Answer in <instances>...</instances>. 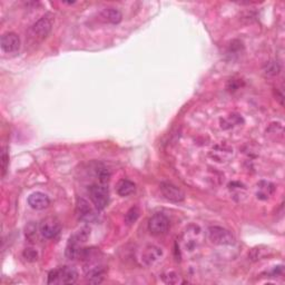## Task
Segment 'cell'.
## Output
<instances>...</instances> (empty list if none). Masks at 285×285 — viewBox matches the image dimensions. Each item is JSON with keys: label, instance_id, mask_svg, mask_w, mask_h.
Listing matches in <instances>:
<instances>
[{"label": "cell", "instance_id": "5b68a950", "mask_svg": "<svg viewBox=\"0 0 285 285\" xmlns=\"http://www.w3.org/2000/svg\"><path fill=\"white\" fill-rule=\"evenodd\" d=\"M170 228V220L166 215L157 213L148 221V230L153 235H163Z\"/></svg>", "mask_w": 285, "mask_h": 285}, {"label": "cell", "instance_id": "d6986e66", "mask_svg": "<svg viewBox=\"0 0 285 285\" xmlns=\"http://www.w3.org/2000/svg\"><path fill=\"white\" fill-rule=\"evenodd\" d=\"M280 65H278V63L276 61H270V63H268L266 64V66H265V69H264V72H265V74L268 76H275V75H277L278 73H280Z\"/></svg>", "mask_w": 285, "mask_h": 285}, {"label": "cell", "instance_id": "ac0fdd59", "mask_svg": "<svg viewBox=\"0 0 285 285\" xmlns=\"http://www.w3.org/2000/svg\"><path fill=\"white\" fill-rule=\"evenodd\" d=\"M140 214V210L137 206H134L132 208H129L127 210V213L125 214V223L127 225H132L134 223H136V221L138 220Z\"/></svg>", "mask_w": 285, "mask_h": 285}, {"label": "cell", "instance_id": "7a4b0ae2", "mask_svg": "<svg viewBox=\"0 0 285 285\" xmlns=\"http://www.w3.org/2000/svg\"><path fill=\"white\" fill-rule=\"evenodd\" d=\"M77 280L78 272L73 266L53 270L48 275V284H75Z\"/></svg>", "mask_w": 285, "mask_h": 285}, {"label": "cell", "instance_id": "3957f363", "mask_svg": "<svg viewBox=\"0 0 285 285\" xmlns=\"http://www.w3.org/2000/svg\"><path fill=\"white\" fill-rule=\"evenodd\" d=\"M89 197L94 204L96 209L102 210L108 205L109 202V192L108 187L106 186V184H94L91 185L88 189Z\"/></svg>", "mask_w": 285, "mask_h": 285}, {"label": "cell", "instance_id": "8992f818", "mask_svg": "<svg viewBox=\"0 0 285 285\" xmlns=\"http://www.w3.org/2000/svg\"><path fill=\"white\" fill-rule=\"evenodd\" d=\"M159 187H160V192H162L163 196L166 198L167 201L173 202V203H181L185 200L184 192L174 184L169 183V182H163L162 184H160Z\"/></svg>", "mask_w": 285, "mask_h": 285}, {"label": "cell", "instance_id": "9c48e42d", "mask_svg": "<svg viewBox=\"0 0 285 285\" xmlns=\"http://www.w3.org/2000/svg\"><path fill=\"white\" fill-rule=\"evenodd\" d=\"M87 262H88V264L85 269L86 278H87V281L92 284L102 283L104 280V274H105L104 266L102 264L94 263L91 261H87Z\"/></svg>", "mask_w": 285, "mask_h": 285}, {"label": "cell", "instance_id": "52a82bcc", "mask_svg": "<svg viewBox=\"0 0 285 285\" xmlns=\"http://www.w3.org/2000/svg\"><path fill=\"white\" fill-rule=\"evenodd\" d=\"M60 224L59 222L54 218H47L42 220L39 225V232L45 239L52 240L57 238L60 233Z\"/></svg>", "mask_w": 285, "mask_h": 285}, {"label": "cell", "instance_id": "7c38bea8", "mask_svg": "<svg viewBox=\"0 0 285 285\" xmlns=\"http://www.w3.org/2000/svg\"><path fill=\"white\" fill-rule=\"evenodd\" d=\"M76 212L78 215V219L85 223H89L95 220V212L92 210L90 204L84 200V198H79L76 206Z\"/></svg>", "mask_w": 285, "mask_h": 285}, {"label": "cell", "instance_id": "ffe728a7", "mask_svg": "<svg viewBox=\"0 0 285 285\" xmlns=\"http://www.w3.org/2000/svg\"><path fill=\"white\" fill-rule=\"evenodd\" d=\"M96 175L98 177L99 183H102V184H107L108 183L110 174H109V172H108L107 169H105V167H103V166L99 167V169H97Z\"/></svg>", "mask_w": 285, "mask_h": 285}, {"label": "cell", "instance_id": "cb8c5ba5", "mask_svg": "<svg viewBox=\"0 0 285 285\" xmlns=\"http://www.w3.org/2000/svg\"><path fill=\"white\" fill-rule=\"evenodd\" d=\"M8 160H9V157H8V154L6 151L3 152V155H2V165H3V175L6 174V171H7V164H8Z\"/></svg>", "mask_w": 285, "mask_h": 285}, {"label": "cell", "instance_id": "44dd1931", "mask_svg": "<svg viewBox=\"0 0 285 285\" xmlns=\"http://www.w3.org/2000/svg\"><path fill=\"white\" fill-rule=\"evenodd\" d=\"M26 238L30 242H34L37 239V224H35V222H30L26 226Z\"/></svg>", "mask_w": 285, "mask_h": 285}, {"label": "cell", "instance_id": "30bf717a", "mask_svg": "<svg viewBox=\"0 0 285 285\" xmlns=\"http://www.w3.org/2000/svg\"><path fill=\"white\" fill-rule=\"evenodd\" d=\"M2 48L5 53L15 54L20 49V38L15 33H6L2 36Z\"/></svg>", "mask_w": 285, "mask_h": 285}, {"label": "cell", "instance_id": "5bb4252c", "mask_svg": "<svg viewBox=\"0 0 285 285\" xmlns=\"http://www.w3.org/2000/svg\"><path fill=\"white\" fill-rule=\"evenodd\" d=\"M101 20H103L104 22H108V23H120L123 19V15L122 12L118 9H115V8H106L104 9L101 15Z\"/></svg>", "mask_w": 285, "mask_h": 285}, {"label": "cell", "instance_id": "4fadbf2b", "mask_svg": "<svg viewBox=\"0 0 285 285\" xmlns=\"http://www.w3.org/2000/svg\"><path fill=\"white\" fill-rule=\"evenodd\" d=\"M28 204L32 208L41 210L49 206L51 200H49V197L46 194L41 193V192H35V193L28 197Z\"/></svg>", "mask_w": 285, "mask_h": 285}, {"label": "cell", "instance_id": "6da1fadb", "mask_svg": "<svg viewBox=\"0 0 285 285\" xmlns=\"http://www.w3.org/2000/svg\"><path fill=\"white\" fill-rule=\"evenodd\" d=\"M204 242V233L196 224H191L185 228L179 240V251L185 256H192L200 250Z\"/></svg>", "mask_w": 285, "mask_h": 285}, {"label": "cell", "instance_id": "e0dca14e", "mask_svg": "<svg viewBox=\"0 0 285 285\" xmlns=\"http://www.w3.org/2000/svg\"><path fill=\"white\" fill-rule=\"evenodd\" d=\"M257 197L262 200H268V198L274 193V185L269 182H261L257 185Z\"/></svg>", "mask_w": 285, "mask_h": 285}, {"label": "cell", "instance_id": "603a6c76", "mask_svg": "<svg viewBox=\"0 0 285 285\" xmlns=\"http://www.w3.org/2000/svg\"><path fill=\"white\" fill-rule=\"evenodd\" d=\"M23 257L27 259L29 262H35L37 261V252L33 249H26L23 252Z\"/></svg>", "mask_w": 285, "mask_h": 285}, {"label": "cell", "instance_id": "ba28073f", "mask_svg": "<svg viewBox=\"0 0 285 285\" xmlns=\"http://www.w3.org/2000/svg\"><path fill=\"white\" fill-rule=\"evenodd\" d=\"M163 257V251L156 245H148L141 253V262L146 266H154L160 262Z\"/></svg>", "mask_w": 285, "mask_h": 285}, {"label": "cell", "instance_id": "8fae6325", "mask_svg": "<svg viewBox=\"0 0 285 285\" xmlns=\"http://www.w3.org/2000/svg\"><path fill=\"white\" fill-rule=\"evenodd\" d=\"M52 28V20L48 17H42L32 27V34L37 39H45L51 34Z\"/></svg>", "mask_w": 285, "mask_h": 285}, {"label": "cell", "instance_id": "9a60e30c", "mask_svg": "<svg viewBox=\"0 0 285 285\" xmlns=\"http://www.w3.org/2000/svg\"><path fill=\"white\" fill-rule=\"evenodd\" d=\"M80 244L78 241H76L73 236H70L68 244L66 247V256L69 259H76L80 256L83 249H80Z\"/></svg>", "mask_w": 285, "mask_h": 285}, {"label": "cell", "instance_id": "277c9868", "mask_svg": "<svg viewBox=\"0 0 285 285\" xmlns=\"http://www.w3.org/2000/svg\"><path fill=\"white\" fill-rule=\"evenodd\" d=\"M208 239L215 245H232L235 243V238L228 230L221 226H210L207 231Z\"/></svg>", "mask_w": 285, "mask_h": 285}, {"label": "cell", "instance_id": "7402d4cb", "mask_svg": "<svg viewBox=\"0 0 285 285\" xmlns=\"http://www.w3.org/2000/svg\"><path fill=\"white\" fill-rule=\"evenodd\" d=\"M163 280L165 281V283L176 284L179 282V276L175 273V272H167L166 274L163 275Z\"/></svg>", "mask_w": 285, "mask_h": 285}, {"label": "cell", "instance_id": "2e32d148", "mask_svg": "<svg viewBox=\"0 0 285 285\" xmlns=\"http://www.w3.org/2000/svg\"><path fill=\"white\" fill-rule=\"evenodd\" d=\"M136 185L132 181H129V179H122V181L117 184V193L123 197L133 194Z\"/></svg>", "mask_w": 285, "mask_h": 285}]
</instances>
